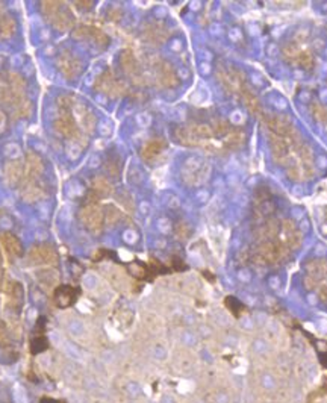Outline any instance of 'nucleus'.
<instances>
[{"instance_id":"nucleus-39","label":"nucleus","mask_w":327,"mask_h":403,"mask_svg":"<svg viewBox=\"0 0 327 403\" xmlns=\"http://www.w3.org/2000/svg\"><path fill=\"white\" fill-rule=\"evenodd\" d=\"M5 123H6V120H5V115H3V112H0V132L5 129Z\"/></svg>"},{"instance_id":"nucleus-36","label":"nucleus","mask_w":327,"mask_h":403,"mask_svg":"<svg viewBox=\"0 0 327 403\" xmlns=\"http://www.w3.org/2000/svg\"><path fill=\"white\" fill-rule=\"evenodd\" d=\"M11 344V335L8 332V328L0 321V347H8Z\"/></svg>"},{"instance_id":"nucleus-41","label":"nucleus","mask_w":327,"mask_h":403,"mask_svg":"<svg viewBox=\"0 0 327 403\" xmlns=\"http://www.w3.org/2000/svg\"><path fill=\"white\" fill-rule=\"evenodd\" d=\"M0 281H2V271H0Z\"/></svg>"},{"instance_id":"nucleus-22","label":"nucleus","mask_w":327,"mask_h":403,"mask_svg":"<svg viewBox=\"0 0 327 403\" xmlns=\"http://www.w3.org/2000/svg\"><path fill=\"white\" fill-rule=\"evenodd\" d=\"M241 94H242V99H244V103H245V106H247V109L251 112V114H255V115H258V114H261L262 112V109H261V103H259V99L253 94V91L251 90H248L247 87L241 91Z\"/></svg>"},{"instance_id":"nucleus-32","label":"nucleus","mask_w":327,"mask_h":403,"mask_svg":"<svg viewBox=\"0 0 327 403\" xmlns=\"http://www.w3.org/2000/svg\"><path fill=\"white\" fill-rule=\"evenodd\" d=\"M23 197H24V200L35 202V200H38V199H41V197H43V191H41L38 187H35V185L32 184V185H29V187H28V190L23 193Z\"/></svg>"},{"instance_id":"nucleus-23","label":"nucleus","mask_w":327,"mask_h":403,"mask_svg":"<svg viewBox=\"0 0 327 403\" xmlns=\"http://www.w3.org/2000/svg\"><path fill=\"white\" fill-rule=\"evenodd\" d=\"M17 31V23L14 20V17L11 15H3L0 17V35L3 38H11L14 37Z\"/></svg>"},{"instance_id":"nucleus-31","label":"nucleus","mask_w":327,"mask_h":403,"mask_svg":"<svg viewBox=\"0 0 327 403\" xmlns=\"http://www.w3.org/2000/svg\"><path fill=\"white\" fill-rule=\"evenodd\" d=\"M298 65L305 70H311L314 67V55L309 51H301L298 55V59H297Z\"/></svg>"},{"instance_id":"nucleus-20","label":"nucleus","mask_w":327,"mask_h":403,"mask_svg":"<svg viewBox=\"0 0 327 403\" xmlns=\"http://www.w3.org/2000/svg\"><path fill=\"white\" fill-rule=\"evenodd\" d=\"M174 137L184 146H198L202 143V141H198L195 138V135L192 134V131L189 129V126H179V128H176L174 129Z\"/></svg>"},{"instance_id":"nucleus-15","label":"nucleus","mask_w":327,"mask_h":403,"mask_svg":"<svg viewBox=\"0 0 327 403\" xmlns=\"http://www.w3.org/2000/svg\"><path fill=\"white\" fill-rule=\"evenodd\" d=\"M0 244L3 246L5 252L8 253L11 258H20L21 253H23V247H21L20 240L11 232H3L0 235Z\"/></svg>"},{"instance_id":"nucleus-13","label":"nucleus","mask_w":327,"mask_h":403,"mask_svg":"<svg viewBox=\"0 0 327 403\" xmlns=\"http://www.w3.org/2000/svg\"><path fill=\"white\" fill-rule=\"evenodd\" d=\"M265 124L268 126L270 132L273 135H278V137H285L294 126L291 124V121L282 115H271V117H265Z\"/></svg>"},{"instance_id":"nucleus-26","label":"nucleus","mask_w":327,"mask_h":403,"mask_svg":"<svg viewBox=\"0 0 327 403\" xmlns=\"http://www.w3.org/2000/svg\"><path fill=\"white\" fill-rule=\"evenodd\" d=\"M244 143V134L241 131H234V132H229L224 138V144L229 147V149H236V147H241Z\"/></svg>"},{"instance_id":"nucleus-10","label":"nucleus","mask_w":327,"mask_h":403,"mask_svg":"<svg viewBox=\"0 0 327 403\" xmlns=\"http://www.w3.org/2000/svg\"><path fill=\"white\" fill-rule=\"evenodd\" d=\"M24 178V167L18 159H9L5 164V179L9 187H17Z\"/></svg>"},{"instance_id":"nucleus-9","label":"nucleus","mask_w":327,"mask_h":403,"mask_svg":"<svg viewBox=\"0 0 327 403\" xmlns=\"http://www.w3.org/2000/svg\"><path fill=\"white\" fill-rule=\"evenodd\" d=\"M43 171H44V162L41 156L35 152H29L24 165V178L28 179V182H31L29 185H32V182H35L43 174Z\"/></svg>"},{"instance_id":"nucleus-7","label":"nucleus","mask_w":327,"mask_h":403,"mask_svg":"<svg viewBox=\"0 0 327 403\" xmlns=\"http://www.w3.org/2000/svg\"><path fill=\"white\" fill-rule=\"evenodd\" d=\"M95 88L100 91V93H105L108 96H112V97H117V96H121L124 91H126V87L121 81H117L112 73L106 71L103 73L98 79H97V84H95Z\"/></svg>"},{"instance_id":"nucleus-38","label":"nucleus","mask_w":327,"mask_h":403,"mask_svg":"<svg viewBox=\"0 0 327 403\" xmlns=\"http://www.w3.org/2000/svg\"><path fill=\"white\" fill-rule=\"evenodd\" d=\"M74 3L81 9H90V8H93L94 2H91V0H79V2H74Z\"/></svg>"},{"instance_id":"nucleus-18","label":"nucleus","mask_w":327,"mask_h":403,"mask_svg":"<svg viewBox=\"0 0 327 403\" xmlns=\"http://www.w3.org/2000/svg\"><path fill=\"white\" fill-rule=\"evenodd\" d=\"M50 23L59 32H67V31L74 28V18H73L71 12L67 11V9H62V8L59 9V12L55 15V18Z\"/></svg>"},{"instance_id":"nucleus-33","label":"nucleus","mask_w":327,"mask_h":403,"mask_svg":"<svg viewBox=\"0 0 327 403\" xmlns=\"http://www.w3.org/2000/svg\"><path fill=\"white\" fill-rule=\"evenodd\" d=\"M312 115L315 117L317 121L327 124V109L324 106L314 103V105H312Z\"/></svg>"},{"instance_id":"nucleus-42","label":"nucleus","mask_w":327,"mask_h":403,"mask_svg":"<svg viewBox=\"0 0 327 403\" xmlns=\"http://www.w3.org/2000/svg\"><path fill=\"white\" fill-rule=\"evenodd\" d=\"M0 261H2V253H0Z\"/></svg>"},{"instance_id":"nucleus-21","label":"nucleus","mask_w":327,"mask_h":403,"mask_svg":"<svg viewBox=\"0 0 327 403\" xmlns=\"http://www.w3.org/2000/svg\"><path fill=\"white\" fill-rule=\"evenodd\" d=\"M93 190L94 193L100 197H109L112 194V185L111 182L106 179V178H102V176H97L94 178L93 181Z\"/></svg>"},{"instance_id":"nucleus-1","label":"nucleus","mask_w":327,"mask_h":403,"mask_svg":"<svg viewBox=\"0 0 327 403\" xmlns=\"http://www.w3.org/2000/svg\"><path fill=\"white\" fill-rule=\"evenodd\" d=\"M305 285L308 290H317L320 300L327 303V261L314 259L306 265Z\"/></svg>"},{"instance_id":"nucleus-19","label":"nucleus","mask_w":327,"mask_h":403,"mask_svg":"<svg viewBox=\"0 0 327 403\" xmlns=\"http://www.w3.org/2000/svg\"><path fill=\"white\" fill-rule=\"evenodd\" d=\"M165 149V143L162 140H150L147 141L142 149H141V156L144 161L152 162L153 159H156Z\"/></svg>"},{"instance_id":"nucleus-25","label":"nucleus","mask_w":327,"mask_h":403,"mask_svg":"<svg viewBox=\"0 0 327 403\" xmlns=\"http://www.w3.org/2000/svg\"><path fill=\"white\" fill-rule=\"evenodd\" d=\"M61 3L62 2H56V0H46V2H41V12L44 15V18H47L48 21H52L55 18V15L59 12L61 9Z\"/></svg>"},{"instance_id":"nucleus-2","label":"nucleus","mask_w":327,"mask_h":403,"mask_svg":"<svg viewBox=\"0 0 327 403\" xmlns=\"http://www.w3.org/2000/svg\"><path fill=\"white\" fill-rule=\"evenodd\" d=\"M81 221L82 224L91 232L94 235H98L102 231H103V226H105V214L102 211V208L97 205V203H90V205H85L82 209H81Z\"/></svg>"},{"instance_id":"nucleus-28","label":"nucleus","mask_w":327,"mask_h":403,"mask_svg":"<svg viewBox=\"0 0 327 403\" xmlns=\"http://www.w3.org/2000/svg\"><path fill=\"white\" fill-rule=\"evenodd\" d=\"M211 129H212L214 135H217V137H226L229 134V131H231L229 123L226 120H223V118H215L212 121Z\"/></svg>"},{"instance_id":"nucleus-37","label":"nucleus","mask_w":327,"mask_h":403,"mask_svg":"<svg viewBox=\"0 0 327 403\" xmlns=\"http://www.w3.org/2000/svg\"><path fill=\"white\" fill-rule=\"evenodd\" d=\"M73 37L76 40H84V38H90V26H79L73 31Z\"/></svg>"},{"instance_id":"nucleus-11","label":"nucleus","mask_w":327,"mask_h":403,"mask_svg":"<svg viewBox=\"0 0 327 403\" xmlns=\"http://www.w3.org/2000/svg\"><path fill=\"white\" fill-rule=\"evenodd\" d=\"M158 79L161 82L162 87L165 88H174L179 85V78L176 70L173 68V65L170 62H162L158 67Z\"/></svg>"},{"instance_id":"nucleus-6","label":"nucleus","mask_w":327,"mask_h":403,"mask_svg":"<svg viewBox=\"0 0 327 403\" xmlns=\"http://www.w3.org/2000/svg\"><path fill=\"white\" fill-rule=\"evenodd\" d=\"M281 241L289 250H297L301 246L303 235L292 220H285L282 223Z\"/></svg>"},{"instance_id":"nucleus-29","label":"nucleus","mask_w":327,"mask_h":403,"mask_svg":"<svg viewBox=\"0 0 327 403\" xmlns=\"http://www.w3.org/2000/svg\"><path fill=\"white\" fill-rule=\"evenodd\" d=\"M90 38H93L94 43H95L97 46H100V47H105V46L109 43L108 35H106L102 29L93 28V26H90Z\"/></svg>"},{"instance_id":"nucleus-3","label":"nucleus","mask_w":327,"mask_h":403,"mask_svg":"<svg viewBox=\"0 0 327 403\" xmlns=\"http://www.w3.org/2000/svg\"><path fill=\"white\" fill-rule=\"evenodd\" d=\"M53 129L61 135L68 138L71 143L76 144H82V138H81V129L74 120V117L71 114H64L61 115L58 120H55L53 123Z\"/></svg>"},{"instance_id":"nucleus-14","label":"nucleus","mask_w":327,"mask_h":403,"mask_svg":"<svg viewBox=\"0 0 327 403\" xmlns=\"http://www.w3.org/2000/svg\"><path fill=\"white\" fill-rule=\"evenodd\" d=\"M270 146H271V153L274 156V159L281 164H288L289 158H291V152L288 149L285 140L282 137H278V135H270Z\"/></svg>"},{"instance_id":"nucleus-17","label":"nucleus","mask_w":327,"mask_h":403,"mask_svg":"<svg viewBox=\"0 0 327 403\" xmlns=\"http://www.w3.org/2000/svg\"><path fill=\"white\" fill-rule=\"evenodd\" d=\"M74 112L78 115V120H79V124L82 126V129L88 134H93L94 129H95V123H97V118L90 109H87L85 106H81V105H76L74 106Z\"/></svg>"},{"instance_id":"nucleus-8","label":"nucleus","mask_w":327,"mask_h":403,"mask_svg":"<svg viewBox=\"0 0 327 403\" xmlns=\"http://www.w3.org/2000/svg\"><path fill=\"white\" fill-rule=\"evenodd\" d=\"M142 38L150 44H162L168 38V29L159 21H148L142 28Z\"/></svg>"},{"instance_id":"nucleus-16","label":"nucleus","mask_w":327,"mask_h":403,"mask_svg":"<svg viewBox=\"0 0 327 403\" xmlns=\"http://www.w3.org/2000/svg\"><path fill=\"white\" fill-rule=\"evenodd\" d=\"M120 65L123 68V71L131 76V78H137L140 74V65H138V61L135 58V55L132 53V51H123L120 55Z\"/></svg>"},{"instance_id":"nucleus-24","label":"nucleus","mask_w":327,"mask_h":403,"mask_svg":"<svg viewBox=\"0 0 327 403\" xmlns=\"http://www.w3.org/2000/svg\"><path fill=\"white\" fill-rule=\"evenodd\" d=\"M189 129L192 131V134L195 135V138L198 141H203V140H211L214 137V132L211 129L209 124H205V123H195V124H189Z\"/></svg>"},{"instance_id":"nucleus-12","label":"nucleus","mask_w":327,"mask_h":403,"mask_svg":"<svg viewBox=\"0 0 327 403\" xmlns=\"http://www.w3.org/2000/svg\"><path fill=\"white\" fill-rule=\"evenodd\" d=\"M5 294L9 303V308L12 309H20L23 303V287L17 281H8L5 284Z\"/></svg>"},{"instance_id":"nucleus-5","label":"nucleus","mask_w":327,"mask_h":403,"mask_svg":"<svg viewBox=\"0 0 327 403\" xmlns=\"http://www.w3.org/2000/svg\"><path fill=\"white\" fill-rule=\"evenodd\" d=\"M28 262L32 265H55L58 262V255L56 252L46 244L34 246L28 253Z\"/></svg>"},{"instance_id":"nucleus-30","label":"nucleus","mask_w":327,"mask_h":403,"mask_svg":"<svg viewBox=\"0 0 327 403\" xmlns=\"http://www.w3.org/2000/svg\"><path fill=\"white\" fill-rule=\"evenodd\" d=\"M217 78H218V81H220V84L224 87V90L226 91H234V87H232V81H231V74H229V71L226 70V68H223V67H218V70H217Z\"/></svg>"},{"instance_id":"nucleus-27","label":"nucleus","mask_w":327,"mask_h":403,"mask_svg":"<svg viewBox=\"0 0 327 403\" xmlns=\"http://www.w3.org/2000/svg\"><path fill=\"white\" fill-rule=\"evenodd\" d=\"M300 52H301V49L298 47V44L297 43H288L285 47H283V51H282V53H283V58L288 61V62H297V59H298V55H300Z\"/></svg>"},{"instance_id":"nucleus-4","label":"nucleus","mask_w":327,"mask_h":403,"mask_svg":"<svg viewBox=\"0 0 327 403\" xmlns=\"http://www.w3.org/2000/svg\"><path fill=\"white\" fill-rule=\"evenodd\" d=\"M58 68L67 79H74L82 71V62L71 52L64 51L58 56Z\"/></svg>"},{"instance_id":"nucleus-34","label":"nucleus","mask_w":327,"mask_h":403,"mask_svg":"<svg viewBox=\"0 0 327 403\" xmlns=\"http://www.w3.org/2000/svg\"><path fill=\"white\" fill-rule=\"evenodd\" d=\"M0 103L14 105V94L9 87H0Z\"/></svg>"},{"instance_id":"nucleus-35","label":"nucleus","mask_w":327,"mask_h":403,"mask_svg":"<svg viewBox=\"0 0 327 403\" xmlns=\"http://www.w3.org/2000/svg\"><path fill=\"white\" fill-rule=\"evenodd\" d=\"M118 220H120V211H118L117 208H114V206H108V209H106V218H105V221H108V223L114 224V223H117Z\"/></svg>"},{"instance_id":"nucleus-40","label":"nucleus","mask_w":327,"mask_h":403,"mask_svg":"<svg viewBox=\"0 0 327 403\" xmlns=\"http://www.w3.org/2000/svg\"><path fill=\"white\" fill-rule=\"evenodd\" d=\"M323 232H324V234H326V235H327V223H326V224H324V226H323Z\"/></svg>"}]
</instances>
